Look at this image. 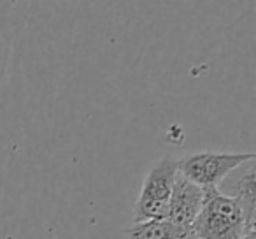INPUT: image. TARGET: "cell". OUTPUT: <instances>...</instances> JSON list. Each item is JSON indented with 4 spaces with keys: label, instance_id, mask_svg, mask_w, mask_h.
Listing matches in <instances>:
<instances>
[{
    "label": "cell",
    "instance_id": "6da1fadb",
    "mask_svg": "<svg viewBox=\"0 0 256 239\" xmlns=\"http://www.w3.org/2000/svg\"><path fill=\"white\" fill-rule=\"evenodd\" d=\"M192 234L193 239H242L248 232L238 200L218 188H206Z\"/></svg>",
    "mask_w": 256,
    "mask_h": 239
},
{
    "label": "cell",
    "instance_id": "7a4b0ae2",
    "mask_svg": "<svg viewBox=\"0 0 256 239\" xmlns=\"http://www.w3.org/2000/svg\"><path fill=\"white\" fill-rule=\"evenodd\" d=\"M178 160L160 158L146 174L134 207L136 223L146 220H165L168 213L172 188L178 178Z\"/></svg>",
    "mask_w": 256,
    "mask_h": 239
},
{
    "label": "cell",
    "instance_id": "3957f363",
    "mask_svg": "<svg viewBox=\"0 0 256 239\" xmlns=\"http://www.w3.org/2000/svg\"><path fill=\"white\" fill-rule=\"evenodd\" d=\"M254 153H214L200 151L178 160V172L200 188H218L235 169L254 160Z\"/></svg>",
    "mask_w": 256,
    "mask_h": 239
},
{
    "label": "cell",
    "instance_id": "277c9868",
    "mask_svg": "<svg viewBox=\"0 0 256 239\" xmlns=\"http://www.w3.org/2000/svg\"><path fill=\"white\" fill-rule=\"evenodd\" d=\"M204 197H206V188H200L184 176L178 174L174 188H172L170 202H168L167 220L179 227L192 228L202 209Z\"/></svg>",
    "mask_w": 256,
    "mask_h": 239
},
{
    "label": "cell",
    "instance_id": "5b68a950",
    "mask_svg": "<svg viewBox=\"0 0 256 239\" xmlns=\"http://www.w3.org/2000/svg\"><path fill=\"white\" fill-rule=\"evenodd\" d=\"M238 200L244 213L246 232H256V183H254V160L249 162V167L232 183V193H226Z\"/></svg>",
    "mask_w": 256,
    "mask_h": 239
},
{
    "label": "cell",
    "instance_id": "8992f818",
    "mask_svg": "<svg viewBox=\"0 0 256 239\" xmlns=\"http://www.w3.org/2000/svg\"><path fill=\"white\" fill-rule=\"evenodd\" d=\"M128 239H193L192 228L179 227L170 220H146L123 228Z\"/></svg>",
    "mask_w": 256,
    "mask_h": 239
},
{
    "label": "cell",
    "instance_id": "52a82bcc",
    "mask_svg": "<svg viewBox=\"0 0 256 239\" xmlns=\"http://www.w3.org/2000/svg\"><path fill=\"white\" fill-rule=\"evenodd\" d=\"M9 57H11V44H9V39L6 37V34L0 32V85H2L6 72H8Z\"/></svg>",
    "mask_w": 256,
    "mask_h": 239
},
{
    "label": "cell",
    "instance_id": "ba28073f",
    "mask_svg": "<svg viewBox=\"0 0 256 239\" xmlns=\"http://www.w3.org/2000/svg\"><path fill=\"white\" fill-rule=\"evenodd\" d=\"M242 239H256V232H249V234H246Z\"/></svg>",
    "mask_w": 256,
    "mask_h": 239
}]
</instances>
